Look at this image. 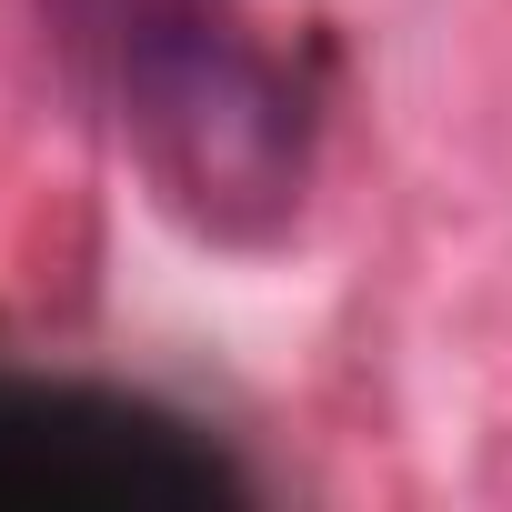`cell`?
I'll use <instances>...</instances> for the list:
<instances>
[{
  "label": "cell",
  "mask_w": 512,
  "mask_h": 512,
  "mask_svg": "<svg viewBox=\"0 0 512 512\" xmlns=\"http://www.w3.org/2000/svg\"><path fill=\"white\" fill-rule=\"evenodd\" d=\"M151 201L201 241H282L312 191V91L241 0H51Z\"/></svg>",
  "instance_id": "1"
},
{
  "label": "cell",
  "mask_w": 512,
  "mask_h": 512,
  "mask_svg": "<svg viewBox=\"0 0 512 512\" xmlns=\"http://www.w3.org/2000/svg\"><path fill=\"white\" fill-rule=\"evenodd\" d=\"M231 462L181 412L0 372V512H171L221 502Z\"/></svg>",
  "instance_id": "2"
}]
</instances>
